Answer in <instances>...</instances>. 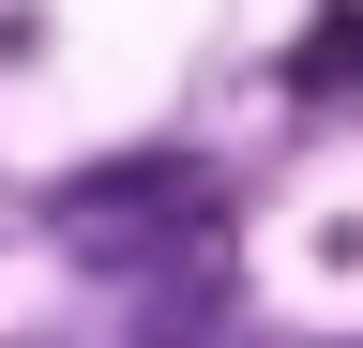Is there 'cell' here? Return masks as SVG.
<instances>
[{
	"instance_id": "1",
	"label": "cell",
	"mask_w": 363,
	"mask_h": 348,
	"mask_svg": "<svg viewBox=\"0 0 363 348\" xmlns=\"http://www.w3.org/2000/svg\"><path fill=\"white\" fill-rule=\"evenodd\" d=\"M303 76H318V91H363V16H318L303 30Z\"/></svg>"
}]
</instances>
